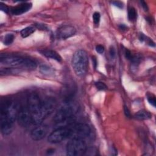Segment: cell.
Segmentation results:
<instances>
[{"label":"cell","instance_id":"obj_1","mask_svg":"<svg viewBox=\"0 0 156 156\" xmlns=\"http://www.w3.org/2000/svg\"><path fill=\"white\" fill-rule=\"evenodd\" d=\"M79 108V105L75 101L72 100L66 101L55 113L54 117V122L60 124L71 121L78 112Z\"/></svg>","mask_w":156,"mask_h":156},{"label":"cell","instance_id":"obj_16","mask_svg":"<svg viewBox=\"0 0 156 156\" xmlns=\"http://www.w3.org/2000/svg\"><path fill=\"white\" fill-rule=\"evenodd\" d=\"M134 117L139 120H146L150 119L152 117V115L148 111L141 110L135 114Z\"/></svg>","mask_w":156,"mask_h":156},{"label":"cell","instance_id":"obj_20","mask_svg":"<svg viewBox=\"0 0 156 156\" xmlns=\"http://www.w3.org/2000/svg\"><path fill=\"white\" fill-rule=\"evenodd\" d=\"M140 40L142 41H146L149 46H155V43L150 38H149L148 37H146L144 34H141L140 35Z\"/></svg>","mask_w":156,"mask_h":156},{"label":"cell","instance_id":"obj_30","mask_svg":"<svg viewBox=\"0 0 156 156\" xmlns=\"http://www.w3.org/2000/svg\"><path fill=\"white\" fill-rule=\"evenodd\" d=\"M140 3H141V6L143 7V9H144L145 11H147V10H148V7H147V4H146V3L144 1H140Z\"/></svg>","mask_w":156,"mask_h":156},{"label":"cell","instance_id":"obj_3","mask_svg":"<svg viewBox=\"0 0 156 156\" xmlns=\"http://www.w3.org/2000/svg\"><path fill=\"white\" fill-rule=\"evenodd\" d=\"M71 65L77 76H84L88 67V57L87 52L83 49L75 52L71 60Z\"/></svg>","mask_w":156,"mask_h":156},{"label":"cell","instance_id":"obj_11","mask_svg":"<svg viewBox=\"0 0 156 156\" xmlns=\"http://www.w3.org/2000/svg\"><path fill=\"white\" fill-rule=\"evenodd\" d=\"M76 32V28L71 25H63L58 27L56 31V36L58 39L66 40L73 36Z\"/></svg>","mask_w":156,"mask_h":156},{"label":"cell","instance_id":"obj_32","mask_svg":"<svg viewBox=\"0 0 156 156\" xmlns=\"http://www.w3.org/2000/svg\"><path fill=\"white\" fill-rule=\"evenodd\" d=\"M92 60H93V63H94V68L96 67V65H97V62H96V59L94 57H93L92 58Z\"/></svg>","mask_w":156,"mask_h":156},{"label":"cell","instance_id":"obj_6","mask_svg":"<svg viewBox=\"0 0 156 156\" xmlns=\"http://www.w3.org/2000/svg\"><path fill=\"white\" fill-rule=\"evenodd\" d=\"M66 149L68 155L80 156L86 152L87 147L83 140L71 139L68 143Z\"/></svg>","mask_w":156,"mask_h":156},{"label":"cell","instance_id":"obj_14","mask_svg":"<svg viewBox=\"0 0 156 156\" xmlns=\"http://www.w3.org/2000/svg\"><path fill=\"white\" fill-rule=\"evenodd\" d=\"M1 130L3 135L10 134L13 130V124L4 117H1Z\"/></svg>","mask_w":156,"mask_h":156},{"label":"cell","instance_id":"obj_19","mask_svg":"<svg viewBox=\"0 0 156 156\" xmlns=\"http://www.w3.org/2000/svg\"><path fill=\"white\" fill-rule=\"evenodd\" d=\"M15 39V36L12 34H7L4 36L3 43L5 45H9L12 44Z\"/></svg>","mask_w":156,"mask_h":156},{"label":"cell","instance_id":"obj_7","mask_svg":"<svg viewBox=\"0 0 156 156\" xmlns=\"http://www.w3.org/2000/svg\"><path fill=\"white\" fill-rule=\"evenodd\" d=\"M91 133L90 127L85 123H78L70 128L69 138L83 140L88 137Z\"/></svg>","mask_w":156,"mask_h":156},{"label":"cell","instance_id":"obj_22","mask_svg":"<svg viewBox=\"0 0 156 156\" xmlns=\"http://www.w3.org/2000/svg\"><path fill=\"white\" fill-rule=\"evenodd\" d=\"M95 86L99 90H106L107 89V86L102 82H97L95 83Z\"/></svg>","mask_w":156,"mask_h":156},{"label":"cell","instance_id":"obj_10","mask_svg":"<svg viewBox=\"0 0 156 156\" xmlns=\"http://www.w3.org/2000/svg\"><path fill=\"white\" fill-rule=\"evenodd\" d=\"M57 104V101L52 97L46 98L41 101V111L44 119L54 111Z\"/></svg>","mask_w":156,"mask_h":156},{"label":"cell","instance_id":"obj_33","mask_svg":"<svg viewBox=\"0 0 156 156\" xmlns=\"http://www.w3.org/2000/svg\"><path fill=\"white\" fill-rule=\"evenodd\" d=\"M119 28H120V29H121V30H124V29H126L127 27H126V26L125 25H124V24H121V25L119 26Z\"/></svg>","mask_w":156,"mask_h":156},{"label":"cell","instance_id":"obj_26","mask_svg":"<svg viewBox=\"0 0 156 156\" xmlns=\"http://www.w3.org/2000/svg\"><path fill=\"white\" fill-rule=\"evenodd\" d=\"M96 51L99 54H102L104 52V47L101 44H98L96 46Z\"/></svg>","mask_w":156,"mask_h":156},{"label":"cell","instance_id":"obj_8","mask_svg":"<svg viewBox=\"0 0 156 156\" xmlns=\"http://www.w3.org/2000/svg\"><path fill=\"white\" fill-rule=\"evenodd\" d=\"M70 128L65 126H60V127L52 131L48 136V142L55 144L58 143L67 138H69Z\"/></svg>","mask_w":156,"mask_h":156},{"label":"cell","instance_id":"obj_12","mask_svg":"<svg viewBox=\"0 0 156 156\" xmlns=\"http://www.w3.org/2000/svg\"><path fill=\"white\" fill-rule=\"evenodd\" d=\"M49 132V128L46 125H39L32 130L30 136L34 141H39L44 138Z\"/></svg>","mask_w":156,"mask_h":156},{"label":"cell","instance_id":"obj_2","mask_svg":"<svg viewBox=\"0 0 156 156\" xmlns=\"http://www.w3.org/2000/svg\"><path fill=\"white\" fill-rule=\"evenodd\" d=\"M1 63L10 68H26L34 69L37 67L36 63L27 58H23L16 55H1Z\"/></svg>","mask_w":156,"mask_h":156},{"label":"cell","instance_id":"obj_15","mask_svg":"<svg viewBox=\"0 0 156 156\" xmlns=\"http://www.w3.org/2000/svg\"><path fill=\"white\" fill-rule=\"evenodd\" d=\"M39 52L41 53V54L47 58L55 60L57 62H61L62 60L61 56L55 51L51 49H42L40 50Z\"/></svg>","mask_w":156,"mask_h":156},{"label":"cell","instance_id":"obj_27","mask_svg":"<svg viewBox=\"0 0 156 156\" xmlns=\"http://www.w3.org/2000/svg\"><path fill=\"white\" fill-rule=\"evenodd\" d=\"M112 4H113L115 6L120 9H122L123 7V4L120 1H112Z\"/></svg>","mask_w":156,"mask_h":156},{"label":"cell","instance_id":"obj_31","mask_svg":"<svg viewBox=\"0 0 156 156\" xmlns=\"http://www.w3.org/2000/svg\"><path fill=\"white\" fill-rule=\"evenodd\" d=\"M110 54L112 57H113L115 55V51L113 48H111L110 49Z\"/></svg>","mask_w":156,"mask_h":156},{"label":"cell","instance_id":"obj_25","mask_svg":"<svg viewBox=\"0 0 156 156\" xmlns=\"http://www.w3.org/2000/svg\"><path fill=\"white\" fill-rule=\"evenodd\" d=\"M147 101L153 107H155V98L154 96H153L152 94H151V96H148Z\"/></svg>","mask_w":156,"mask_h":156},{"label":"cell","instance_id":"obj_5","mask_svg":"<svg viewBox=\"0 0 156 156\" xmlns=\"http://www.w3.org/2000/svg\"><path fill=\"white\" fill-rule=\"evenodd\" d=\"M19 110L18 105L16 102L11 100L5 101L1 105V117H4L13 123L16 120Z\"/></svg>","mask_w":156,"mask_h":156},{"label":"cell","instance_id":"obj_18","mask_svg":"<svg viewBox=\"0 0 156 156\" xmlns=\"http://www.w3.org/2000/svg\"><path fill=\"white\" fill-rule=\"evenodd\" d=\"M137 12L135 9L133 7H130L128 9V18L129 21H133L136 19Z\"/></svg>","mask_w":156,"mask_h":156},{"label":"cell","instance_id":"obj_4","mask_svg":"<svg viewBox=\"0 0 156 156\" xmlns=\"http://www.w3.org/2000/svg\"><path fill=\"white\" fill-rule=\"evenodd\" d=\"M27 108L34 124H40L44 118L41 111V101L35 93H31L27 98Z\"/></svg>","mask_w":156,"mask_h":156},{"label":"cell","instance_id":"obj_13","mask_svg":"<svg viewBox=\"0 0 156 156\" xmlns=\"http://www.w3.org/2000/svg\"><path fill=\"white\" fill-rule=\"evenodd\" d=\"M32 4L30 2H23L12 7L10 12L13 15H20L30 10Z\"/></svg>","mask_w":156,"mask_h":156},{"label":"cell","instance_id":"obj_29","mask_svg":"<svg viewBox=\"0 0 156 156\" xmlns=\"http://www.w3.org/2000/svg\"><path fill=\"white\" fill-rule=\"evenodd\" d=\"M124 113H125L126 116L127 117H130V111H129V108L127 106L124 105Z\"/></svg>","mask_w":156,"mask_h":156},{"label":"cell","instance_id":"obj_24","mask_svg":"<svg viewBox=\"0 0 156 156\" xmlns=\"http://www.w3.org/2000/svg\"><path fill=\"white\" fill-rule=\"evenodd\" d=\"M0 9H1V10H2V12H4L5 13H8L10 11L9 7L6 4H4L3 2L0 3Z\"/></svg>","mask_w":156,"mask_h":156},{"label":"cell","instance_id":"obj_21","mask_svg":"<svg viewBox=\"0 0 156 156\" xmlns=\"http://www.w3.org/2000/svg\"><path fill=\"white\" fill-rule=\"evenodd\" d=\"M40 71L43 74H49L52 72L51 68L46 65H42L40 67Z\"/></svg>","mask_w":156,"mask_h":156},{"label":"cell","instance_id":"obj_28","mask_svg":"<svg viewBox=\"0 0 156 156\" xmlns=\"http://www.w3.org/2000/svg\"><path fill=\"white\" fill-rule=\"evenodd\" d=\"M125 55H126V57L127 59L129 60H131L132 57H133V55L131 54V52L130 51H129L128 49H126V52H125Z\"/></svg>","mask_w":156,"mask_h":156},{"label":"cell","instance_id":"obj_9","mask_svg":"<svg viewBox=\"0 0 156 156\" xmlns=\"http://www.w3.org/2000/svg\"><path fill=\"white\" fill-rule=\"evenodd\" d=\"M16 120L18 124L22 127H28L32 122V116L28 110V108H21L19 110Z\"/></svg>","mask_w":156,"mask_h":156},{"label":"cell","instance_id":"obj_17","mask_svg":"<svg viewBox=\"0 0 156 156\" xmlns=\"http://www.w3.org/2000/svg\"><path fill=\"white\" fill-rule=\"evenodd\" d=\"M36 28L34 26H28L26 28L22 29L20 32V34L23 38H26L33 34L35 31Z\"/></svg>","mask_w":156,"mask_h":156},{"label":"cell","instance_id":"obj_23","mask_svg":"<svg viewBox=\"0 0 156 156\" xmlns=\"http://www.w3.org/2000/svg\"><path fill=\"white\" fill-rule=\"evenodd\" d=\"M101 19V15L99 12H96L93 15V20L95 24H98Z\"/></svg>","mask_w":156,"mask_h":156}]
</instances>
